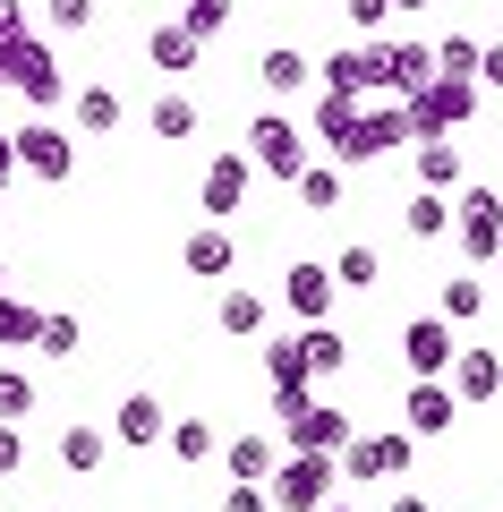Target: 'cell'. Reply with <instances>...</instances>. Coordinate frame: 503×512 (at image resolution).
I'll return each mask as SVG.
<instances>
[{
  "label": "cell",
  "mask_w": 503,
  "mask_h": 512,
  "mask_svg": "<svg viewBox=\"0 0 503 512\" xmlns=\"http://www.w3.org/2000/svg\"><path fill=\"white\" fill-rule=\"evenodd\" d=\"M342 9H350L359 35H384V18H393V0H342Z\"/></svg>",
  "instance_id": "cell-40"
},
{
  "label": "cell",
  "mask_w": 503,
  "mask_h": 512,
  "mask_svg": "<svg viewBox=\"0 0 503 512\" xmlns=\"http://www.w3.org/2000/svg\"><path fill=\"white\" fill-rule=\"evenodd\" d=\"M265 376H273V410L307 402V342L290 333V342H265Z\"/></svg>",
  "instance_id": "cell-16"
},
{
  "label": "cell",
  "mask_w": 503,
  "mask_h": 512,
  "mask_svg": "<svg viewBox=\"0 0 503 512\" xmlns=\"http://www.w3.org/2000/svg\"><path fill=\"white\" fill-rule=\"evenodd\" d=\"M333 461H342V478H367V487H376V478H401V470L418 461V436H410V427H384V436H350Z\"/></svg>",
  "instance_id": "cell-6"
},
{
  "label": "cell",
  "mask_w": 503,
  "mask_h": 512,
  "mask_svg": "<svg viewBox=\"0 0 503 512\" xmlns=\"http://www.w3.org/2000/svg\"><path fill=\"white\" fill-rule=\"evenodd\" d=\"M222 512H273V495H265V487H239V478H231V495H222Z\"/></svg>",
  "instance_id": "cell-41"
},
{
  "label": "cell",
  "mask_w": 503,
  "mask_h": 512,
  "mask_svg": "<svg viewBox=\"0 0 503 512\" xmlns=\"http://www.w3.org/2000/svg\"><path fill=\"white\" fill-rule=\"evenodd\" d=\"M162 453H171V461H188V470H197V461L214 453V427H205V419H171V427H162Z\"/></svg>",
  "instance_id": "cell-31"
},
{
  "label": "cell",
  "mask_w": 503,
  "mask_h": 512,
  "mask_svg": "<svg viewBox=\"0 0 503 512\" xmlns=\"http://www.w3.org/2000/svg\"><path fill=\"white\" fill-rule=\"evenodd\" d=\"M282 436H290V453H342L359 427H350V410H333V402H316V393H307V402L282 410Z\"/></svg>",
  "instance_id": "cell-7"
},
{
  "label": "cell",
  "mask_w": 503,
  "mask_h": 512,
  "mask_svg": "<svg viewBox=\"0 0 503 512\" xmlns=\"http://www.w3.org/2000/svg\"><path fill=\"white\" fill-rule=\"evenodd\" d=\"M35 325H43V308H26V299H0V350H35Z\"/></svg>",
  "instance_id": "cell-34"
},
{
  "label": "cell",
  "mask_w": 503,
  "mask_h": 512,
  "mask_svg": "<svg viewBox=\"0 0 503 512\" xmlns=\"http://www.w3.org/2000/svg\"><path fill=\"white\" fill-rule=\"evenodd\" d=\"M26 35V0H0V43H18Z\"/></svg>",
  "instance_id": "cell-44"
},
{
  "label": "cell",
  "mask_w": 503,
  "mask_h": 512,
  "mask_svg": "<svg viewBox=\"0 0 503 512\" xmlns=\"http://www.w3.org/2000/svg\"><path fill=\"white\" fill-rule=\"evenodd\" d=\"M248 163L273 171V180H299V171H307V128L282 120V111H256V120H248Z\"/></svg>",
  "instance_id": "cell-4"
},
{
  "label": "cell",
  "mask_w": 503,
  "mask_h": 512,
  "mask_svg": "<svg viewBox=\"0 0 503 512\" xmlns=\"http://www.w3.org/2000/svg\"><path fill=\"white\" fill-rule=\"evenodd\" d=\"M290 188H299V205H307V214H333V205L350 197V188H342V163H307Z\"/></svg>",
  "instance_id": "cell-26"
},
{
  "label": "cell",
  "mask_w": 503,
  "mask_h": 512,
  "mask_svg": "<svg viewBox=\"0 0 503 512\" xmlns=\"http://www.w3.org/2000/svg\"><path fill=\"white\" fill-rule=\"evenodd\" d=\"M162 427H171V419H162L154 393H128V402H120V444H162Z\"/></svg>",
  "instance_id": "cell-28"
},
{
  "label": "cell",
  "mask_w": 503,
  "mask_h": 512,
  "mask_svg": "<svg viewBox=\"0 0 503 512\" xmlns=\"http://www.w3.org/2000/svg\"><path fill=\"white\" fill-rule=\"evenodd\" d=\"M52 26H69V35H77V26H94V0H52Z\"/></svg>",
  "instance_id": "cell-42"
},
{
  "label": "cell",
  "mask_w": 503,
  "mask_h": 512,
  "mask_svg": "<svg viewBox=\"0 0 503 512\" xmlns=\"http://www.w3.org/2000/svg\"><path fill=\"white\" fill-rule=\"evenodd\" d=\"M145 120H154V137H197V103H188V94H162Z\"/></svg>",
  "instance_id": "cell-35"
},
{
  "label": "cell",
  "mask_w": 503,
  "mask_h": 512,
  "mask_svg": "<svg viewBox=\"0 0 503 512\" xmlns=\"http://www.w3.org/2000/svg\"><path fill=\"white\" fill-rule=\"evenodd\" d=\"M256 77H265V94H299V86H307V52H290V43H273V52L256 60Z\"/></svg>",
  "instance_id": "cell-30"
},
{
  "label": "cell",
  "mask_w": 503,
  "mask_h": 512,
  "mask_svg": "<svg viewBox=\"0 0 503 512\" xmlns=\"http://www.w3.org/2000/svg\"><path fill=\"white\" fill-rule=\"evenodd\" d=\"M393 512H427V504H418V495H393Z\"/></svg>",
  "instance_id": "cell-46"
},
{
  "label": "cell",
  "mask_w": 503,
  "mask_h": 512,
  "mask_svg": "<svg viewBox=\"0 0 503 512\" xmlns=\"http://www.w3.org/2000/svg\"><path fill=\"white\" fill-rule=\"evenodd\" d=\"M333 282H342V291H376V282H384V256L367 248V239H350V248L333 256Z\"/></svg>",
  "instance_id": "cell-29"
},
{
  "label": "cell",
  "mask_w": 503,
  "mask_h": 512,
  "mask_svg": "<svg viewBox=\"0 0 503 512\" xmlns=\"http://www.w3.org/2000/svg\"><path fill=\"white\" fill-rule=\"evenodd\" d=\"M401 111H410L418 137H452V128H469V111H478V77H427L418 94H401Z\"/></svg>",
  "instance_id": "cell-3"
},
{
  "label": "cell",
  "mask_w": 503,
  "mask_h": 512,
  "mask_svg": "<svg viewBox=\"0 0 503 512\" xmlns=\"http://www.w3.org/2000/svg\"><path fill=\"white\" fill-rule=\"evenodd\" d=\"M495 274H503V248H495Z\"/></svg>",
  "instance_id": "cell-49"
},
{
  "label": "cell",
  "mask_w": 503,
  "mask_h": 512,
  "mask_svg": "<svg viewBox=\"0 0 503 512\" xmlns=\"http://www.w3.org/2000/svg\"><path fill=\"white\" fill-rule=\"evenodd\" d=\"M222 333H231V342H248V333L265 342V299L256 291H222Z\"/></svg>",
  "instance_id": "cell-32"
},
{
  "label": "cell",
  "mask_w": 503,
  "mask_h": 512,
  "mask_svg": "<svg viewBox=\"0 0 503 512\" xmlns=\"http://www.w3.org/2000/svg\"><path fill=\"white\" fill-rule=\"evenodd\" d=\"M435 52V77H478V43L469 35H444V43H427Z\"/></svg>",
  "instance_id": "cell-36"
},
{
  "label": "cell",
  "mask_w": 503,
  "mask_h": 512,
  "mask_svg": "<svg viewBox=\"0 0 503 512\" xmlns=\"http://www.w3.org/2000/svg\"><path fill=\"white\" fill-rule=\"evenodd\" d=\"M299 342H307V376H342L350 367V342L333 333V316L324 325H299Z\"/></svg>",
  "instance_id": "cell-24"
},
{
  "label": "cell",
  "mask_w": 503,
  "mask_h": 512,
  "mask_svg": "<svg viewBox=\"0 0 503 512\" xmlns=\"http://www.w3.org/2000/svg\"><path fill=\"white\" fill-rule=\"evenodd\" d=\"M461 146L452 137H418V188H461Z\"/></svg>",
  "instance_id": "cell-21"
},
{
  "label": "cell",
  "mask_w": 503,
  "mask_h": 512,
  "mask_svg": "<svg viewBox=\"0 0 503 512\" xmlns=\"http://www.w3.org/2000/svg\"><path fill=\"white\" fill-rule=\"evenodd\" d=\"M0 214H9V205H0Z\"/></svg>",
  "instance_id": "cell-51"
},
{
  "label": "cell",
  "mask_w": 503,
  "mask_h": 512,
  "mask_svg": "<svg viewBox=\"0 0 503 512\" xmlns=\"http://www.w3.org/2000/svg\"><path fill=\"white\" fill-rule=\"evenodd\" d=\"M248 188H256V163H248V154H214V163H205V214H239Z\"/></svg>",
  "instance_id": "cell-14"
},
{
  "label": "cell",
  "mask_w": 503,
  "mask_h": 512,
  "mask_svg": "<svg viewBox=\"0 0 503 512\" xmlns=\"http://www.w3.org/2000/svg\"><path fill=\"white\" fill-rule=\"evenodd\" d=\"M0 282H9V265H0Z\"/></svg>",
  "instance_id": "cell-50"
},
{
  "label": "cell",
  "mask_w": 503,
  "mask_h": 512,
  "mask_svg": "<svg viewBox=\"0 0 503 512\" xmlns=\"http://www.w3.org/2000/svg\"><path fill=\"white\" fill-rule=\"evenodd\" d=\"M401 222H410V239H444L452 231V197L444 188H418V197L401 205Z\"/></svg>",
  "instance_id": "cell-27"
},
{
  "label": "cell",
  "mask_w": 503,
  "mask_h": 512,
  "mask_svg": "<svg viewBox=\"0 0 503 512\" xmlns=\"http://www.w3.org/2000/svg\"><path fill=\"white\" fill-rule=\"evenodd\" d=\"M435 316H444V325H478V316H486V282H478V274H444Z\"/></svg>",
  "instance_id": "cell-20"
},
{
  "label": "cell",
  "mask_w": 503,
  "mask_h": 512,
  "mask_svg": "<svg viewBox=\"0 0 503 512\" xmlns=\"http://www.w3.org/2000/svg\"><path fill=\"white\" fill-rule=\"evenodd\" d=\"M393 9H427V0H393Z\"/></svg>",
  "instance_id": "cell-47"
},
{
  "label": "cell",
  "mask_w": 503,
  "mask_h": 512,
  "mask_svg": "<svg viewBox=\"0 0 503 512\" xmlns=\"http://www.w3.org/2000/svg\"><path fill=\"white\" fill-rule=\"evenodd\" d=\"M401 146H418L410 111H401V103H376V111H359V128H350V154H342V163H376V154H401Z\"/></svg>",
  "instance_id": "cell-8"
},
{
  "label": "cell",
  "mask_w": 503,
  "mask_h": 512,
  "mask_svg": "<svg viewBox=\"0 0 503 512\" xmlns=\"http://www.w3.org/2000/svg\"><path fill=\"white\" fill-rule=\"evenodd\" d=\"M333 487H342V461L333 453H290V461H273V478H265L273 512H324Z\"/></svg>",
  "instance_id": "cell-2"
},
{
  "label": "cell",
  "mask_w": 503,
  "mask_h": 512,
  "mask_svg": "<svg viewBox=\"0 0 503 512\" xmlns=\"http://www.w3.org/2000/svg\"><path fill=\"white\" fill-rule=\"evenodd\" d=\"M103 461H111V436H103V427H69V436H60V470H69V478H94Z\"/></svg>",
  "instance_id": "cell-22"
},
{
  "label": "cell",
  "mask_w": 503,
  "mask_h": 512,
  "mask_svg": "<svg viewBox=\"0 0 503 512\" xmlns=\"http://www.w3.org/2000/svg\"><path fill=\"white\" fill-rule=\"evenodd\" d=\"M145 60H154L162 77H188V69H197V60H205V43L188 35L180 18H171V26H154V35H145Z\"/></svg>",
  "instance_id": "cell-18"
},
{
  "label": "cell",
  "mask_w": 503,
  "mask_h": 512,
  "mask_svg": "<svg viewBox=\"0 0 503 512\" xmlns=\"http://www.w3.org/2000/svg\"><path fill=\"white\" fill-rule=\"evenodd\" d=\"M231 231H188V282H214V274H231Z\"/></svg>",
  "instance_id": "cell-25"
},
{
  "label": "cell",
  "mask_w": 503,
  "mask_h": 512,
  "mask_svg": "<svg viewBox=\"0 0 503 512\" xmlns=\"http://www.w3.org/2000/svg\"><path fill=\"white\" fill-rule=\"evenodd\" d=\"M376 77V43H350V52H324V94H367Z\"/></svg>",
  "instance_id": "cell-17"
},
{
  "label": "cell",
  "mask_w": 503,
  "mask_h": 512,
  "mask_svg": "<svg viewBox=\"0 0 503 512\" xmlns=\"http://www.w3.org/2000/svg\"><path fill=\"white\" fill-rule=\"evenodd\" d=\"M452 350H461V325H444V316H410L401 325V367L410 376H444Z\"/></svg>",
  "instance_id": "cell-9"
},
{
  "label": "cell",
  "mask_w": 503,
  "mask_h": 512,
  "mask_svg": "<svg viewBox=\"0 0 503 512\" xmlns=\"http://www.w3.org/2000/svg\"><path fill=\"white\" fill-rule=\"evenodd\" d=\"M282 299H290V316H299V325H324V316H333V299H342V282H333V265H290Z\"/></svg>",
  "instance_id": "cell-12"
},
{
  "label": "cell",
  "mask_w": 503,
  "mask_h": 512,
  "mask_svg": "<svg viewBox=\"0 0 503 512\" xmlns=\"http://www.w3.org/2000/svg\"><path fill=\"white\" fill-rule=\"evenodd\" d=\"M452 231H461V256H469V265H495V248H503V188H469V180H461Z\"/></svg>",
  "instance_id": "cell-5"
},
{
  "label": "cell",
  "mask_w": 503,
  "mask_h": 512,
  "mask_svg": "<svg viewBox=\"0 0 503 512\" xmlns=\"http://www.w3.org/2000/svg\"><path fill=\"white\" fill-rule=\"evenodd\" d=\"M324 512H350V504H324Z\"/></svg>",
  "instance_id": "cell-48"
},
{
  "label": "cell",
  "mask_w": 503,
  "mask_h": 512,
  "mask_svg": "<svg viewBox=\"0 0 503 512\" xmlns=\"http://www.w3.org/2000/svg\"><path fill=\"white\" fill-rule=\"evenodd\" d=\"M222 470H231L239 487H265V478H273V444L265 436H231V444H222Z\"/></svg>",
  "instance_id": "cell-23"
},
{
  "label": "cell",
  "mask_w": 503,
  "mask_h": 512,
  "mask_svg": "<svg viewBox=\"0 0 503 512\" xmlns=\"http://www.w3.org/2000/svg\"><path fill=\"white\" fill-rule=\"evenodd\" d=\"M26 410H35V376H26V367H0V419L18 427Z\"/></svg>",
  "instance_id": "cell-37"
},
{
  "label": "cell",
  "mask_w": 503,
  "mask_h": 512,
  "mask_svg": "<svg viewBox=\"0 0 503 512\" xmlns=\"http://www.w3.org/2000/svg\"><path fill=\"white\" fill-rule=\"evenodd\" d=\"M495 402H503V393H495Z\"/></svg>",
  "instance_id": "cell-52"
},
{
  "label": "cell",
  "mask_w": 503,
  "mask_h": 512,
  "mask_svg": "<svg viewBox=\"0 0 503 512\" xmlns=\"http://www.w3.org/2000/svg\"><path fill=\"white\" fill-rule=\"evenodd\" d=\"M478 86H503V43H478Z\"/></svg>",
  "instance_id": "cell-43"
},
{
  "label": "cell",
  "mask_w": 503,
  "mask_h": 512,
  "mask_svg": "<svg viewBox=\"0 0 503 512\" xmlns=\"http://www.w3.org/2000/svg\"><path fill=\"white\" fill-rule=\"evenodd\" d=\"M350 128H359V94H316V137H324V163L350 154Z\"/></svg>",
  "instance_id": "cell-19"
},
{
  "label": "cell",
  "mask_w": 503,
  "mask_h": 512,
  "mask_svg": "<svg viewBox=\"0 0 503 512\" xmlns=\"http://www.w3.org/2000/svg\"><path fill=\"white\" fill-rule=\"evenodd\" d=\"M376 77H384V94H418L435 77V52L427 43H376Z\"/></svg>",
  "instance_id": "cell-15"
},
{
  "label": "cell",
  "mask_w": 503,
  "mask_h": 512,
  "mask_svg": "<svg viewBox=\"0 0 503 512\" xmlns=\"http://www.w3.org/2000/svg\"><path fill=\"white\" fill-rule=\"evenodd\" d=\"M444 376H452V393H461V402H495V393H503V359H495V350H478V342L452 350Z\"/></svg>",
  "instance_id": "cell-13"
},
{
  "label": "cell",
  "mask_w": 503,
  "mask_h": 512,
  "mask_svg": "<svg viewBox=\"0 0 503 512\" xmlns=\"http://www.w3.org/2000/svg\"><path fill=\"white\" fill-rule=\"evenodd\" d=\"M9 146H18V171H35V180H69L77 171V146L60 137V128H43V120H26Z\"/></svg>",
  "instance_id": "cell-11"
},
{
  "label": "cell",
  "mask_w": 503,
  "mask_h": 512,
  "mask_svg": "<svg viewBox=\"0 0 503 512\" xmlns=\"http://www.w3.org/2000/svg\"><path fill=\"white\" fill-rule=\"evenodd\" d=\"M0 77L26 94L35 111H60L69 103V69H60V52L43 35H18V43H0Z\"/></svg>",
  "instance_id": "cell-1"
},
{
  "label": "cell",
  "mask_w": 503,
  "mask_h": 512,
  "mask_svg": "<svg viewBox=\"0 0 503 512\" xmlns=\"http://www.w3.org/2000/svg\"><path fill=\"white\" fill-rule=\"evenodd\" d=\"M77 128H86V137H111V128H120V94L86 86V94H77Z\"/></svg>",
  "instance_id": "cell-33"
},
{
  "label": "cell",
  "mask_w": 503,
  "mask_h": 512,
  "mask_svg": "<svg viewBox=\"0 0 503 512\" xmlns=\"http://www.w3.org/2000/svg\"><path fill=\"white\" fill-rule=\"evenodd\" d=\"M35 350H43V359H77V316H43V325H35Z\"/></svg>",
  "instance_id": "cell-39"
},
{
  "label": "cell",
  "mask_w": 503,
  "mask_h": 512,
  "mask_svg": "<svg viewBox=\"0 0 503 512\" xmlns=\"http://www.w3.org/2000/svg\"><path fill=\"white\" fill-rule=\"evenodd\" d=\"M18 180V146H9V137H0V188Z\"/></svg>",
  "instance_id": "cell-45"
},
{
  "label": "cell",
  "mask_w": 503,
  "mask_h": 512,
  "mask_svg": "<svg viewBox=\"0 0 503 512\" xmlns=\"http://www.w3.org/2000/svg\"><path fill=\"white\" fill-rule=\"evenodd\" d=\"M180 26H188V35H222V26H231V0H180Z\"/></svg>",
  "instance_id": "cell-38"
},
{
  "label": "cell",
  "mask_w": 503,
  "mask_h": 512,
  "mask_svg": "<svg viewBox=\"0 0 503 512\" xmlns=\"http://www.w3.org/2000/svg\"><path fill=\"white\" fill-rule=\"evenodd\" d=\"M452 419H461V393H452L444 376H418V384H410V402H401V427L427 444V436H452Z\"/></svg>",
  "instance_id": "cell-10"
}]
</instances>
